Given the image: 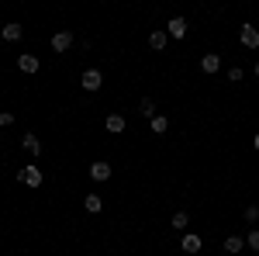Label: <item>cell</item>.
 <instances>
[{
    "label": "cell",
    "instance_id": "9a60e30c",
    "mask_svg": "<svg viewBox=\"0 0 259 256\" xmlns=\"http://www.w3.org/2000/svg\"><path fill=\"white\" fill-rule=\"evenodd\" d=\"M166 42H169V35H166V31H152V35H149V45H152L156 52H162V49H166Z\"/></svg>",
    "mask_w": 259,
    "mask_h": 256
},
{
    "label": "cell",
    "instance_id": "d6986e66",
    "mask_svg": "<svg viewBox=\"0 0 259 256\" xmlns=\"http://www.w3.org/2000/svg\"><path fill=\"white\" fill-rule=\"evenodd\" d=\"M245 246H249V249H256V253H259V229H252V232L245 236Z\"/></svg>",
    "mask_w": 259,
    "mask_h": 256
},
{
    "label": "cell",
    "instance_id": "4fadbf2b",
    "mask_svg": "<svg viewBox=\"0 0 259 256\" xmlns=\"http://www.w3.org/2000/svg\"><path fill=\"white\" fill-rule=\"evenodd\" d=\"M83 208H87L90 215H97L100 208H104V201H100V194H87V197H83Z\"/></svg>",
    "mask_w": 259,
    "mask_h": 256
},
{
    "label": "cell",
    "instance_id": "cb8c5ba5",
    "mask_svg": "<svg viewBox=\"0 0 259 256\" xmlns=\"http://www.w3.org/2000/svg\"><path fill=\"white\" fill-rule=\"evenodd\" d=\"M256 77H259V62H256Z\"/></svg>",
    "mask_w": 259,
    "mask_h": 256
},
{
    "label": "cell",
    "instance_id": "2e32d148",
    "mask_svg": "<svg viewBox=\"0 0 259 256\" xmlns=\"http://www.w3.org/2000/svg\"><path fill=\"white\" fill-rule=\"evenodd\" d=\"M187 225H190V215H187V211H177V215H173V229H177V232H187Z\"/></svg>",
    "mask_w": 259,
    "mask_h": 256
},
{
    "label": "cell",
    "instance_id": "5b68a950",
    "mask_svg": "<svg viewBox=\"0 0 259 256\" xmlns=\"http://www.w3.org/2000/svg\"><path fill=\"white\" fill-rule=\"evenodd\" d=\"M21 35H24V28H21L18 21H7V24L0 28V39H4V42H18Z\"/></svg>",
    "mask_w": 259,
    "mask_h": 256
},
{
    "label": "cell",
    "instance_id": "52a82bcc",
    "mask_svg": "<svg viewBox=\"0 0 259 256\" xmlns=\"http://www.w3.org/2000/svg\"><path fill=\"white\" fill-rule=\"evenodd\" d=\"M166 35H169V39H183V35H187V21L173 18L169 24H166Z\"/></svg>",
    "mask_w": 259,
    "mask_h": 256
},
{
    "label": "cell",
    "instance_id": "e0dca14e",
    "mask_svg": "<svg viewBox=\"0 0 259 256\" xmlns=\"http://www.w3.org/2000/svg\"><path fill=\"white\" fill-rule=\"evenodd\" d=\"M139 111H142V115H145V118H149V121H152V118H156V100L142 97V104H139Z\"/></svg>",
    "mask_w": 259,
    "mask_h": 256
},
{
    "label": "cell",
    "instance_id": "ba28073f",
    "mask_svg": "<svg viewBox=\"0 0 259 256\" xmlns=\"http://www.w3.org/2000/svg\"><path fill=\"white\" fill-rule=\"evenodd\" d=\"M104 125H107V132H111V135H118V132H124V128H128L124 115H107V121H104Z\"/></svg>",
    "mask_w": 259,
    "mask_h": 256
},
{
    "label": "cell",
    "instance_id": "8fae6325",
    "mask_svg": "<svg viewBox=\"0 0 259 256\" xmlns=\"http://www.w3.org/2000/svg\"><path fill=\"white\" fill-rule=\"evenodd\" d=\"M21 145H24V153L41 156V138H38V135H24V138H21Z\"/></svg>",
    "mask_w": 259,
    "mask_h": 256
},
{
    "label": "cell",
    "instance_id": "30bf717a",
    "mask_svg": "<svg viewBox=\"0 0 259 256\" xmlns=\"http://www.w3.org/2000/svg\"><path fill=\"white\" fill-rule=\"evenodd\" d=\"M69 45H73V35H69V31H56V35H52V49H56V52H66Z\"/></svg>",
    "mask_w": 259,
    "mask_h": 256
},
{
    "label": "cell",
    "instance_id": "3957f363",
    "mask_svg": "<svg viewBox=\"0 0 259 256\" xmlns=\"http://www.w3.org/2000/svg\"><path fill=\"white\" fill-rule=\"evenodd\" d=\"M38 56H35V52H24V56H18V69L21 73H38Z\"/></svg>",
    "mask_w": 259,
    "mask_h": 256
},
{
    "label": "cell",
    "instance_id": "7a4b0ae2",
    "mask_svg": "<svg viewBox=\"0 0 259 256\" xmlns=\"http://www.w3.org/2000/svg\"><path fill=\"white\" fill-rule=\"evenodd\" d=\"M18 180L24 184V187H41V170L38 166H21V173H18Z\"/></svg>",
    "mask_w": 259,
    "mask_h": 256
},
{
    "label": "cell",
    "instance_id": "44dd1931",
    "mask_svg": "<svg viewBox=\"0 0 259 256\" xmlns=\"http://www.w3.org/2000/svg\"><path fill=\"white\" fill-rule=\"evenodd\" d=\"M228 80L239 83V80H242V66H232V69H228Z\"/></svg>",
    "mask_w": 259,
    "mask_h": 256
},
{
    "label": "cell",
    "instance_id": "ffe728a7",
    "mask_svg": "<svg viewBox=\"0 0 259 256\" xmlns=\"http://www.w3.org/2000/svg\"><path fill=\"white\" fill-rule=\"evenodd\" d=\"M245 222H259V208H256V204L245 208Z\"/></svg>",
    "mask_w": 259,
    "mask_h": 256
},
{
    "label": "cell",
    "instance_id": "603a6c76",
    "mask_svg": "<svg viewBox=\"0 0 259 256\" xmlns=\"http://www.w3.org/2000/svg\"><path fill=\"white\" fill-rule=\"evenodd\" d=\"M252 149H256V153H259V132H256V135H252Z\"/></svg>",
    "mask_w": 259,
    "mask_h": 256
},
{
    "label": "cell",
    "instance_id": "9c48e42d",
    "mask_svg": "<svg viewBox=\"0 0 259 256\" xmlns=\"http://www.w3.org/2000/svg\"><path fill=\"white\" fill-rule=\"evenodd\" d=\"M90 177L97 180V184L111 180V163H94V166H90Z\"/></svg>",
    "mask_w": 259,
    "mask_h": 256
},
{
    "label": "cell",
    "instance_id": "8992f818",
    "mask_svg": "<svg viewBox=\"0 0 259 256\" xmlns=\"http://www.w3.org/2000/svg\"><path fill=\"white\" fill-rule=\"evenodd\" d=\"M200 246H204V239H200V236H194V232H187V236L180 239V249H183V253H190V256L197 253Z\"/></svg>",
    "mask_w": 259,
    "mask_h": 256
},
{
    "label": "cell",
    "instance_id": "5bb4252c",
    "mask_svg": "<svg viewBox=\"0 0 259 256\" xmlns=\"http://www.w3.org/2000/svg\"><path fill=\"white\" fill-rule=\"evenodd\" d=\"M242 246H245V239H242V236H228V239H225V253H232V256L242 253Z\"/></svg>",
    "mask_w": 259,
    "mask_h": 256
},
{
    "label": "cell",
    "instance_id": "7c38bea8",
    "mask_svg": "<svg viewBox=\"0 0 259 256\" xmlns=\"http://www.w3.org/2000/svg\"><path fill=\"white\" fill-rule=\"evenodd\" d=\"M200 69H204L207 77L218 73V69H221V56H204V59H200Z\"/></svg>",
    "mask_w": 259,
    "mask_h": 256
},
{
    "label": "cell",
    "instance_id": "6da1fadb",
    "mask_svg": "<svg viewBox=\"0 0 259 256\" xmlns=\"http://www.w3.org/2000/svg\"><path fill=\"white\" fill-rule=\"evenodd\" d=\"M80 87H83V90H90V94H94V90H100V87H104V73H100V69H83Z\"/></svg>",
    "mask_w": 259,
    "mask_h": 256
},
{
    "label": "cell",
    "instance_id": "ac0fdd59",
    "mask_svg": "<svg viewBox=\"0 0 259 256\" xmlns=\"http://www.w3.org/2000/svg\"><path fill=\"white\" fill-rule=\"evenodd\" d=\"M149 125H152V132H156V135H162V132H166V128H169V121L162 118V115H156V118L149 121Z\"/></svg>",
    "mask_w": 259,
    "mask_h": 256
},
{
    "label": "cell",
    "instance_id": "277c9868",
    "mask_svg": "<svg viewBox=\"0 0 259 256\" xmlns=\"http://www.w3.org/2000/svg\"><path fill=\"white\" fill-rule=\"evenodd\" d=\"M242 45L245 49H259V28L256 24H242Z\"/></svg>",
    "mask_w": 259,
    "mask_h": 256
},
{
    "label": "cell",
    "instance_id": "7402d4cb",
    "mask_svg": "<svg viewBox=\"0 0 259 256\" xmlns=\"http://www.w3.org/2000/svg\"><path fill=\"white\" fill-rule=\"evenodd\" d=\"M7 125H14V115H11V111H4V115H0V128H7Z\"/></svg>",
    "mask_w": 259,
    "mask_h": 256
}]
</instances>
